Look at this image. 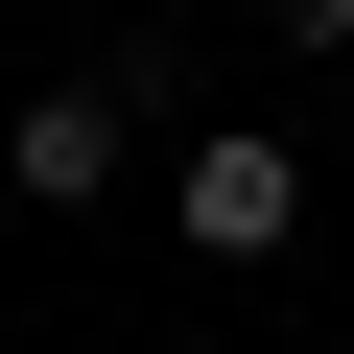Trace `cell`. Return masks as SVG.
<instances>
[{"instance_id": "obj_1", "label": "cell", "mask_w": 354, "mask_h": 354, "mask_svg": "<svg viewBox=\"0 0 354 354\" xmlns=\"http://www.w3.org/2000/svg\"><path fill=\"white\" fill-rule=\"evenodd\" d=\"M165 236H189V260H283V236H307V142L213 118L189 165H165Z\"/></svg>"}, {"instance_id": "obj_3", "label": "cell", "mask_w": 354, "mask_h": 354, "mask_svg": "<svg viewBox=\"0 0 354 354\" xmlns=\"http://www.w3.org/2000/svg\"><path fill=\"white\" fill-rule=\"evenodd\" d=\"M260 24H283V48H330V71H354V0H260Z\"/></svg>"}, {"instance_id": "obj_2", "label": "cell", "mask_w": 354, "mask_h": 354, "mask_svg": "<svg viewBox=\"0 0 354 354\" xmlns=\"http://www.w3.org/2000/svg\"><path fill=\"white\" fill-rule=\"evenodd\" d=\"M0 189H48V213H95V189H118V95H95V71H48L24 118H0Z\"/></svg>"}]
</instances>
